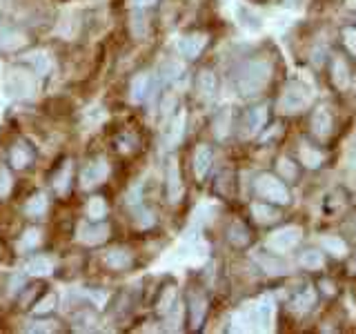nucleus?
<instances>
[{"mask_svg": "<svg viewBox=\"0 0 356 334\" xmlns=\"http://www.w3.org/2000/svg\"><path fill=\"white\" fill-rule=\"evenodd\" d=\"M274 321V303L270 296H261L259 301L245 303L234 315L232 330H270Z\"/></svg>", "mask_w": 356, "mask_h": 334, "instance_id": "f257e3e1", "label": "nucleus"}, {"mask_svg": "<svg viewBox=\"0 0 356 334\" xmlns=\"http://www.w3.org/2000/svg\"><path fill=\"white\" fill-rule=\"evenodd\" d=\"M272 78V65L270 61H250L241 67L236 87L243 96H254L259 94Z\"/></svg>", "mask_w": 356, "mask_h": 334, "instance_id": "f03ea898", "label": "nucleus"}, {"mask_svg": "<svg viewBox=\"0 0 356 334\" xmlns=\"http://www.w3.org/2000/svg\"><path fill=\"white\" fill-rule=\"evenodd\" d=\"M3 94L14 100H31L36 96V72L25 67H9L3 78Z\"/></svg>", "mask_w": 356, "mask_h": 334, "instance_id": "7ed1b4c3", "label": "nucleus"}, {"mask_svg": "<svg viewBox=\"0 0 356 334\" xmlns=\"http://www.w3.org/2000/svg\"><path fill=\"white\" fill-rule=\"evenodd\" d=\"M312 98H314V92L309 85L303 81H289L278 96V111L281 114H298L312 105Z\"/></svg>", "mask_w": 356, "mask_h": 334, "instance_id": "20e7f679", "label": "nucleus"}, {"mask_svg": "<svg viewBox=\"0 0 356 334\" xmlns=\"http://www.w3.org/2000/svg\"><path fill=\"white\" fill-rule=\"evenodd\" d=\"M254 189H256V194H259L261 198H265L267 203H274V205H289V200H292L287 185L283 183V178L274 176V174L256 176Z\"/></svg>", "mask_w": 356, "mask_h": 334, "instance_id": "39448f33", "label": "nucleus"}, {"mask_svg": "<svg viewBox=\"0 0 356 334\" xmlns=\"http://www.w3.org/2000/svg\"><path fill=\"white\" fill-rule=\"evenodd\" d=\"M300 239H303V230L298 225H285L281 230L272 232L270 237L265 239V248L276 254H285L289 250H294L300 243Z\"/></svg>", "mask_w": 356, "mask_h": 334, "instance_id": "423d86ee", "label": "nucleus"}, {"mask_svg": "<svg viewBox=\"0 0 356 334\" xmlns=\"http://www.w3.org/2000/svg\"><path fill=\"white\" fill-rule=\"evenodd\" d=\"M109 176V163L105 159H96L89 161L83 172H81V187L83 189H92L100 183H105V178Z\"/></svg>", "mask_w": 356, "mask_h": 334, "instance_id": "0eeeda50", "label": "nucleus"}, {"mask_svg": "<svg viewBox=\"0 0 356 334\" xmlns=\"http://www.w3.org/2000/svg\"><path fill=\"white\" fill-rule=\"evenodd\" d=\"M254 261L261 265V270L270 276H285L292 272V265L281 259L276 252H254Z\"/></svg>", "mask_w": 356, "mask_h": 334, "instance_id": "6e6552de", "label": "nucleus"}, {"mask_svg": "<svg viewBox=\"0 0 356 334\" xmlns=\"http://www.w3.org/2000/svg\"><path fill=\"white\" fill-rule=\"evenodd\" d=\"M209 42V36L207 33H200V31H194V33H187V36H183L181 40H178V54L183 56V58L187 61H194L198 58L200 54H203V49L207 47Z\"/></svg>", "mask_w": 356, "mask_h": 334, "instance_id": "1a4fd4ad", "label": "nucleus"}, {"mask_svg": "<svg viewBox=\"0 0 356 334\" xmlns=\"http://www.w3.org/2000/svg\"><path fill=\"white\" fill-rule=\"evenodd\" d=\"M165 187H167V198L170 203H178L183 198V178H181V167H178L176 159H170L167 163V174H165Z\"/></svg>", "mask_w": 356, "mask_h": 334, "instance_id": "9d476101", "label": "nucleus"}, {"mask_svg": "<svg viewBox=\"0 0 356 334\" xmlns=\"http://www.w3.org/2000/svg\"><path fill=\"white\" fill-rule=\"evenodd\" d=\"M78 239L85 245H100L109 239V225L103 221H92V223H87V225H81Z\"/></svg>", "mask_w": 356, "mask_h": 334, "instance_id": "9b49d317", "label": "nucleus"}, {"mask_svg": "<svg viewBox=\"0 0 356 334\" xmlns=\"http://www.w3.org/2000/svg\"><path fill=\"white\" fill-rule=\"evenodd\" d=\"M267 122V107L261 105V107H252L248 114H245V120H243V136H254V134H259Z\"/></svg>", "mask_w": 356, "mask_h": 334, "instance_id": "f8f14e48", "label": "nucleus"}, {"mask_svg": "<svg viewBox=\"0 0 356 334\" xmlns=\"http://www.w3.org/2000/svg\"><path fill=\"white\" fill-rule=\"evenodd\" d=\"M9 163H11L14 170H27V167L33 163V150L25 141L14 143V145H11V150H9Z\"/></svg>", "mask_w": 356, "mask_h": 334, "instance_id": "ddd939ff", "label": "nucleus"}, {"mask_svg": "<svg viewBox=\"0 0 356 334\" xmlns=\"http://www.w3.org/2000/svg\"><path fill=\"white\" fill-rule=\"evenodd\" d=\"M211 163H214V152H211V148L209 145H198L194 150V174L198 181H203V178L209 174Z\"/></svg>", "mask_w": 356, "mask_h": 334, "instance_id": "4468645a", "label": "nucleus"}, {"mask_svg": "<svg viewBox=\"0 0 356 334\" xmlns=\"http://www.w3.org/2000/svg\"><path fill=\"white\" fill-rule=\"evenodd\" d=\"M103 261H105V265L109 267V270L120 272V270H127V267H131L134 256H131V252L127 248H111V250L105 252Z\"/></svg>", "mask_w": 356, "mask_h": 334, "instance_id": "2eb2a0df", "label": "nucleus"}, {"mask_svg": "<svg viewBox=\"0 0 356 334\" xmlns=\"http://www.w3.org/2000/svg\"><path fill=\"white\" fill-rule=\"evenodd\" d=\"M149 92H152V76L147 72H138L131 78V85H129L131 103H143V100L149 96Z\"/></svg>", "mask_w": 356, "mask_h": 334, "instance_id": "dca6fc26", "label": "nucleus"}, {"mask_svg": "<svg viewBox=\"0 0 356 334\" xmlns=\"http://www.w3.org/2000/svg\"><path fill=\"white\" fill-rule=\"evenodd\" d=\"M332 114L327 111V107H318L314 109V116H312V132H314V136L318 138H327L332 134Z\"/></svg>", "mask_w": 356, "mask_h": 334, "instance_id": "f3484780", "label": "nucleus"}, {"mask_svg": "<svg viewBox=\"0 0 356 334\" xmlns=\"http://www.w3.org/2000/svg\"><path fill=\"white\" fill-rule=\"evenodd\" d=\"M216 89H218V81H216L214 72H209V70L198 72V76H196V92H198L200 98L211 100V98L216 96Z\"/></svg>", "mask_w": 356, "mask_h": 334, "instance_id": "a211bd4d", "label": "nucleus"}, {"mask_svg": "<svg viewBox=\"0 0 356 334\" xmlns=\"http://www.w3.org/2000/svg\"><path fill=\"white\" fill-rule=\"evenodd\" d=\"M25 33H20L16 29H0V51H5V54H11V51H18L25 47Z\"/></svg>", "mask_w": 356, "mask_h": 334, "instance_id": "6ab92c4d", "label": "nucleus"}, {"mask_svg": "<svg viewBox=\"0 0 356 334\" xmlns=\"http://www.w3.org/2000/svg\"><path fill=\"white\" fill-rule=\"evenodd\" d=\"M323 152L318 148H314V145H309L307 141H300L298 145V161L303 163L305 167H309V170H316V167H321L323 163Z\"/></svg>", "mask_w": 356, "mask_h": 334, "instance_id": "aec40b11", "label": "nucleus"}, {"mask_svg": "<svg viewBox=\"0 0 356 334\" xmlns=\"http://www.w3.org/2000/svg\"><path fill=\"white\" fill-rule=\"evenodd\" d=\"M314 303H316V289L305 287V289H300V292H296L289 308H292V312H296V315H305V312L314 308Z\"/></svg>", "mask_w": 356, "mask_h": 334, "instance_id": "412c9836", "label": "nucleus"}, {"mask_svg": "<svg viewBox=\"0 0 356 334\" xmlns=\"http://www.w3.org/2000/svg\"><path fill=\"white\" fill-rule=\"evenodd\" d=\"M205 312H207V299L200 294V292H194L189 296V319H192V328L198 330L200 323L205 319Z\"/></svg>", "mask_w": 356, "mask_h": 334, "instance_id": "4be33fe9", "label": "nucleus"}, {"mask_svg": "<svg viewBox=\"0 0 356 334\" xmlns=\"http://www.w3.org/2000/svg\"><path fill=\"white\" fill-rule=\"evenodd\" d=\"M56 194L58 196H67L72 189V161H65V165L60 167L58 172H56L54 181H51Z\"/></svg>", "mask_w": 356, "mask_h": 334, "instance_id": "5701e85b", "label": "nucleus"}, {"mask_svg": "<svg viewBox=\"0 0 356 334\" xmlns=\"http://www.w3.org/2000/svg\"><path fill=\"white\" fill-rule=\"evenodd\" d=\"M25 214L29 216V218H40V216H44V212L49 209V198L44 196L42 192H36L33 194L27 203H25Z\"/></svg>", "mask_w": 356, "mask_h": 334, "instance_id": "b1692460", "label": "nucleus"}, {"mask_svg": "<svg viewBox=\"0 0 356 334\" xmlns=\"http://www.w3.org/2000/svg\"><path fill=\"white\" fill-rule=\"evenodd\" d=\"M252 216L256 223L261 225H270V223L278 221V209L274 205H267V203H252Z\"/></svg>", "mask_w": 356, "mask_h": 334, "instance_id": "393cba45", "label": "nucleus"}, {"mask_svg": "<svg viewBox=\"0 0 356 334\" xmlns=\"http://www.w3.org/2000/svg\"><path fill=\"white\" fill-rule=\"evenodd\" d=\"M332 83L339 89L350 87V67L345 65L343 58H334V63H332Z\"/></svg>", "mask_w": 356, "mask_h": 334, "instance_id": "a878e982", "label": "nucleus"}, {"mask_svg": "<svg viewBox=\"0 0 356 334\" xmlns=\"http://www.w3.org/2000/svg\"><path fill=\"white\" fill-rule=\"evenodd\" d=\"M85 212H87V218L89 221H105V216H107V212H109V207H107V200L103 198V196H92L87 200V207H85Z\"/></svg>", "mask_w": 356, "mask_h": 334, "instance_id": "bb28decb", "label": "nucleus"}, {"mask_svg": "<svg viewBox=\"0 0 356 334\" xmlns=\"http://www.w3.org/2000/svg\"><path fill=\"white\" fill-rule=\"evenodd\" d=\"M56 305H58V294L56 292H44L38 301H33V315L36 317H42V315H49V312L56 310Z\"/></svg>", "mask_w": 356, "mask_h": 334, "instance_id": "cd10ccee", "label": "nucleus"}, {"mask_svg": "<svg viewBox=\"0 0 356 334\" xmlns=\"http://www.w3.org/2000/svg\"><path fill=\"white\" fill-rule=\"evenodd\" d=\"M27 63L33 67L36 76H47L49 70H51V61H49V56L44 54V51H31V54H27Z\"/></svg>", "mask_w": 356, "mask_h": 334, "instance_id": "c85d7f7f", "label": "nucleus"}, {"mask_svg": "<svg viewBox=\"0 0 356 334\" xmlns=\"http://www.w3.org/2000/svg\"><path fill=\"white\" fill-rule=\"evenodd\" d=\"M27 272L33 274V276H47V274L54 272V263L47 259V256L38 254V256H33V259H29V263H27Z\"/></svg>", "mask_w": 356, "mask_h": 334, "instance_id": "c756f323", "label": "nucleus"}, {"mask_svg": "<svg viewBox=\"0 0 356 334\" xmlns=\"http://www.w3.org/2000/svg\"><path fill=\"white\" fill-rule=\"evenodd\" d=\"M131 212H134V223H136V228H140V230H147V228H152L154 223H156L154 212H152V209H147L143 203L134 205V207H131Z\"/></svg>", "mask_w": 356, "mask_h": 334, "instance_id": "7c9ffc66", "label": "nucleus"}, {"mask_svg": "<svg viewBox=\"0 0 356 334\" xmlns=\"http://www.w3.org/2000/svg\"><path fill=\"white\" fill-rule=\"evenodd\" d=\"M174 305H176V287L174 285H167L163 292H161L159 301H156V312L165 317Z\"/></svg>", "mask_w": 356, "mask_h": 334, "instance_id": "2f4dec72", "label": "nucleus"}, {"mask_svg": "<svg viewBox=\"0 0 356 334\" xmlns=\"http://www.w3.org/2000/svg\"><path fill=\"white\" fill-rule=\"evenodd\" d=\"M321 245L330 254L337 256V259H343V256H348V243H345L341 237H323L321 239Z\"/></svg>", "mask_w": 356, "mask_h": 334, "instance_id": "473e14b6", "label": "nucleus"}, {"mask_svg": "<svg viewBox=\"0 0 356 334\" xmlns=\"http://www.w3.org/2000/svg\"><path fill=\"white\" fill-rule=\"evenodd\" d=\"M129 31L131 36L136 40H143L145 36H147V18L143 16V11H134L131 18H129Z\"/></svg>", "mask_w": 356, "mask_h": 334, "instance_id": "72a5a7b5", "label": "nucleus"}, {"mask_svg": "<svg viewBox=\"0 0 356 334\" xmlns=\"http://www.w3.org/2000/svg\"><path fill=\"white\" fill-rule=\"evenodd\" d=\"M227 239H229L232 245H236V248H243V245H248V243H250V230L245 228L241 221H236V223H232Z\"/></svg>", "mask_w": 356, "mask_h": 334, "instance_id": "f704fd0d", "label": "nucleus"}, {"mask_svg": "<svg viewBox=\"0 0 356 334\" xmlns=\"http://www.w3.org/2000/svg\"><path fill=\"white\" fill-rule=\"evenodd\" d=\"M298 263L300 267H305V270H321V267L325 265V259H323V254L318 250H305L298 256Z\"/></svg>", "mask_w": 356, "mask_h": 334, "instance_id": "c9c22d12", "label": "nucleus"}, {"mask_svg": "<svg viewBox=\"0 0 356 334\" xmlns=\"http://www.w3.org/2000/svg\"><path fill=\"white\" fill-rule=\"evenodd\" d=\"M40 239H42L40 230H36V228L25 230V232H22V239H20V250H25V252L36 250L40 245Z\"/></svg>", "mask_w": 356, "mask_h": 334, "instance_id": "e433bc0d", "label": "nucleus"}, {"mask_svg": "<svg viewBox=\"0 0 356 334\" xmlns=\"http://www.w3.org/2000/svg\"><path fill=\"white\" fill-rule=\"evenodd\" d=\"M183 132H185V111H181L174 120H172V125L170 129H167V141L170 143H178L183 136Z\"/></svg>", "mask_w": 356, "mask_h": 334, "instance_id": "4c0bfd02", "label": "nucleus"}, {"mask_svg": "<svg viewBox=\"0 0 356 334\" xmlns=\"http://www.w3.org/2000/svg\"><path fill=\"white\" fill-rule=\"evenodd\" d=\"M227 132H229V111L222 109L214 118V134H216V138H225Z\"/></svg>", "mask_w": 356, "mask_h": 334, "instance_id": "58836bf2", "label": "nucleus"}, {"mask_svg": "<svg viewBox=\"0 0 356 334\" xmlns=\"http://www.w3.org/2000/svg\"><path fill=\"white\" fill-rule=\"evenodd\" d=\"M161 74H163L165 81H176V78L183 74V65L178 63V61H172V58H170V61H165V63H163Z\"/></svg>", "mask_w": 356, "mask_h": 334, "instance_id": "ea45409f", "label": "nucleus"}, {"mask_svg": "<svg viewBox=\"0 0 356 334\" xmlns=\"http://www.w3.org/2000/svg\"><path fill=\"white\" fill-rule=\"evenodd\" d=\"M11 187H14V178L5 165H0V198H7L11 194Z\"/></svg>", "mask_w": 356, "mask_h": 334, "instance_id": "a19ab883", "label": "nucleus"}, {"mask_svg": "<svg viewBox=\"0 0 356 334\" xmlns=\"http://www.w3.org/2000/svg\"><path fill=\"white\" fill-rule=\"evenodd\" d=\"M278 176L289 181V178H296V163H292L289 159H281L278 161Z\"/></svg>", "mask_w": 356, "mask_h": 334, "instance_id": "79ce46f5", "label": "nucleus"}, {"mask_svg": "<svg viewBox=\"0 0 356 334\" xmlns=\"http://www.w3.org/2000/svg\"><path fill=\"white\" fill-rule=\"evenodd\" d=\"M343 42L350 49L352 56H356V27H345L343 29Z\"/></svg>", "mask_w": 356, "mask_h": 334, "instance_id": "37998d69", "label": "nucleus"}, {"mask_svg": "<svg viewBox=\"0 0 356 334\" xmlns=\"http://www.w3.org/2000/svg\"><path fill=\"white\" fill-rule=\"evenodd\" d=\"M38 326H31L29 330L31 332H54V330H58V326H47L49 321H36Z\"/></svg>", "mask_w": 356, "mask_h": 334, "instance_id": "c03bdc74", "label": "nucleus"}, {"mask_svg": "<svg viewBox=\"0 0 356 334\" xmlns=\"http://www.w3.org/2000/svg\"><path fill=\"white\" fill-rule=\"evenodd\" d=\"M174 103H176V100H174V96L170 94V96H167V98L163 100V114L170 116V114H172V107H174Z\"/></svg>", "mask_w": 356, "mask_h": 334, "instance_id": "a18cd8bd", "label": "nucleus"}, {"mask_svg": "<svg viewBox=\"0 0 356 334\" xmlns=\"http://www.w3.org/2000/svg\"><path fill=\"white\" fill-rule=\"evenodd\" d=\"M131 7H136V9H143V7H152L154 3H159V0H129Z\"/></svg>", "mask_w": 356, "mask_h": 334, "instance_id": "49530a36", "label": "nucleus"}, {"mask_svg": "<svg viewBox=\"0 0 356 334\" xmlns=\"http://www.w3.org/2000/svg\"><path fill=\"white\" fill-rule=\"evenodd\" d=\"M348 7H352V9H356V0H348Z\"/></svg>", "mask_w": 356, "mask_h": 334, "instance_id": "de8ad7c7", "label": "nucleus"}, {"mask_svg": "<svg viewBox=\"0 0 356 334\" xmlns=\"http://www.w3.org/2000/svg\"><path fill=\"white\" fill-rule=\"evenodd\" d=\"M354 267H356V263H354Z\"/></svg>", "mask_w": 356, "mask_h": 334, "instance_id": "09e8293b", "label": "nucleus"}]
</instances>
